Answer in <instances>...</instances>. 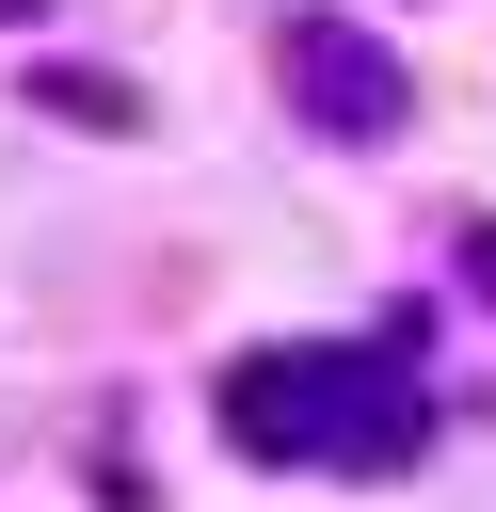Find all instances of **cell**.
<instances>
[{
	"label": "cell",
	"instance_id": "cell-1",
	"mask_svg": "<svg viewBox=\"0 0 496 512\" xmlns=\"http://www.w3.org/2000/svg\"><path fill=\"white\" fill-rule=\"evenodd\" d=\"M224 432L272 464H400L432 416H416V384H384L368 352H240L224 368Z\"/></svg>",
	"mask_w": 496,
	"mask_h": 512
},
{
	"label": "cell",
	"instance_id": "cell-2",
	"mask_svg": "<svg viewBox=\"0 0 496 512\" xmlns=\"http://www.w3.org/2000/svg\"><path fill=\"white\" fill-rule=\"evenodd\" d=\"M288 96L336 128V144H384V128H416V80L352 32V16H288Z\"/></svg>",
	"mask_w": 496,
	"mask_h": 512
},
{
	"label": "cell",
	"instance_id": "cell-3",
	"mask_svg": "<svg viewBox=\"0 0 496 512\" xmlns=\"http://www.w3.org/2000/svg\"><path fill=\"white\" fill-rule=\"evenodd\" d=\"M32 112H64V128H144V96H128L112 64H32Z\"/></svg>",
	"mask_w": 496,
	"mask_h": 512
},
{
	"label": "cell",
	"instance_id": "cell-4",
	"mask_svg": "<svg viewBox=\"0 0 496 512\" xmlns=\"http://www.w3.org/2000/svg\"><path fill=\"white\" fill-rule=\"evenodd\" d=\"M464 272H480V288H496V224H464Z\"/></svg>",
	"mask_w": 496,
	"mask_h": 512
},
{
	"label": "cell",
	"instance_id": "cell-5",
	"mask_svg": "<svg viewBox=\"0 0 496 512\" xmlns=\"http://www.w3.org/2000/svg\"><path fill=\"white\" fill-rule=\"evenodd\" d=\"M0 16H32V0H0Z\"/></svg>",
	"mask_w": 496,
	"mask_h": 512
}]
</instances>
